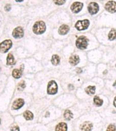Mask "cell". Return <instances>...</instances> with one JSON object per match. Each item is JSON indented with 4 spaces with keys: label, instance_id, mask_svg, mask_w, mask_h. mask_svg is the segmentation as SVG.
Segmentation results:
<instances>
[{
    "label": "cell",
    "instance_id": "11",
    "mask_svg": "<svg viewBox=\"0 0 116 131\" xmlns=\"http://www.w3.org/2000/svg\"><path fill=\"white\" fill-rule=\"evenodd\" d=\"M69 27L66 25H63L59 29L58 32L61 35H65L68 33L69 31Z\"/></svg>",
    "mask_w": 116,
    "mask_h": 131
},
{
    "label": "cell",
    "instance_id": "3",
    "mask_svg": "<svg viewBox=\"0 0 116 131\" xmlns=\"http://www.w3.org/2000/svg\"><path fill=\"white\" fill-rule=\"evenodd\" d=\"M12 46V42L10 40H7L0 44V51L1 52H7Z\"/></svg>",
    "mask_w": 116,
    "mask_h": 131
},
{
    "label": "cell",
    "instance_id": "2",
    "mask_svg": "<svg viewBox=\"0 0 116 131\" xmlns=\"http://www.w3.org/2000/svg\"><path fill=\"white\" fill-rule=\"evenodd\" d=\"M88 39L85 36H80L76 40V46L80 50L85 49L88 46Z\"/></svg>",
    "mask_w": 116,
    "mask_h": 131
},
{
    "label": "cell",
    "instance_id": "10",
    "mask_svg": "<svg viewBox=\"0 0 116 131\" xmlns=\"http://www.w3.org/2000/svg\"><path fill=\"white\" fill-rule=\"evenodd\" d=\"M24 101L22 99H18L14 101L12 108L13 110H18L23 106Z\"/></svg>",
    "mask_w": 116,
    "mask_h": 131
},
{
    "label": "cell",
    "instance_id": "29",
    "mask_svg": "<svg viewBox=\"0 0 116 131\" xmlns=\"http://www.w3.org/2000/svg\"><path fill=\"white\" fill-rule=\"evenodd\" d=\"M114 105L116 107V97L114 99Z\"/></svg>",
    "mask_w": 116,
    "mask_h": 131
},
{
    "label": "cell",
    "instance_id": "16",
    "mask_svg": "<svg viewBox=\"0 0 116 131\" xmlns=\"http://www.w3.org/2000/svg\"><path fill=\"white\" fill-rule=\"evenodd\" d=\"M55 129L56 130H66L67 129V125L64 122H61L56 126Z\"/></svg>",
    "mask_w": 116,
    "mask_h": 131
},
{
    "label": "cell",
    "instance_id": "15",
    "mask_svg": "<svg viewBox=\"0 0 116 131\" xmlns=\"http://www.w3.org/2000/svg\"><path fill=\"white\" fill-rule=\"evenodd\" d=\"M7 60V64L8 65H14L15 64V61L14 56L12 54L9 53L8 55Z\"/></svg>",
    "mask_w": 116,
    "mask_h": 131
},
{
    "label": "cell",
    "instance_id": "13",
    "mask_svg": "<svg viewBox=\"0 0 116 131\" xmlns=\"http://www.w3.org/2000/svg\"><path fill=\"white\" fill-rule=\"evenodd\" d=\"M92 125L90 122H85L82 125L81 129L83 130H91L92 129Z\"/></svg>",
    "mask_w": 116,
    "mask_h": 131
},
{
    "label": "cell",
    "instance_id": "31",
    "mask_svg": "<svg viewBox=\"0 0 116 131\" xmlns=\"http://www.w3.org/2000/svg\"><path fill=\"white\" fill-rule=\"evenodd\" d=\"M15 1L17 2H21V1H23V0H15Z\"/></svg>",
    "mask_w": 116,
    "mask_h": 131
},
{
    "label": "cell",
    "instance_id": "14",
    "mask_svg": "<svg viewBox=\"0 0 116 131\" xmlns=\"http://www.w3.org/2000/svg\"><path fill=\"white\" fill-rule=\"evenodd\" d=\"M22 69H14L12 72V76L16 79H19L21 77H22Z\"/></svg>",
    "mask_w": 116,
    "mask_h": 131
},
{
    "label": "cell",
    "instance_id": "25",
    "mask_svg": "<svg viewBox=\"0 0 116 131\" xmlns=\"http://www.w3.org/2000/svg\"><path fill=\"white\" fill-rule=\"evenodd\" d=\"M107 130H115V127L114 125H109L107 128Z\"/></svg>",
    "mask_w": 116,
    "mask_h": 131
},
{
    "label": "cell",
    "instance_id": "7",
    "mask_svg": "<svg viewBox=\"0 0 116 131\" xmlns=\"http://www.w3.org/2000/svg\"><path fill=\"white\" fill-rule=\"evenodd\" d=\"M99 7L98 4L96 3H94V2L91 3L88 7V11L91 15L96 14L99 11Z\"/></svg>",
    "mask_w": 116,
    "mask_h": 131
},
{
    "label": "cell",
    "instance_id": "20",
    "mask_svg": "<svg viewBox=\"0 0 116 131\" xmlns=\"http://www.w3.org/2000/svg\"><path fill=\"white\" fill-rule=\"evenodd\" d=\"M73 113H71L70 110H66L65 112L64 117L65 119L67 120V121H70V120L73 118Z\"/></svg>",
    "mask_w": 116,
    "mask_h": 131
},
{
    "label": "cell",
    "instance_id": "18",
    "mask_svg": "<svg viewBox=\"0 0 116 131\" xmlns=\"http://www.w3.org/2000/svg\"><path fill=\"white\" fill-rule=\"evenodd\" d=\"M95 90H96L95 86H89L85 89V92L88 94L92 95V94H94L95 92Z\"/></svg>",
    "mask_w": 116,
    "mask_h": 131
},
{
    "label": "cell",
    "instance_id": "19",
    "mask_svg": "<svg viewBox=\"0 0 116 131\" xmlns=\"http://www.w3.org/2000/svg\"><path fill=\"white\" fill-rule=\"evenodd\" d=\"M23 116L25 119L26 120H31L33 119V113L30 112V111H25L24 114H23Z\"/></svg>",
    "mask_w": 116,
    "mask_h": 131
},
{
    "label": "cell",
    "instance_id": "5",
    "mask_svg": "<svg viewBox=\"0 0 116 131\" xmlns=\"http://www.w3.org/2000/svg\"><path fill=\"white\" fill-rule=\"evenodd\" d=\"M47 92L49 94H55L58 92V85L54 81L49 82L48 85Z\"/></svg>",
    "mask_w": 116,
    "mask_h": 131
},
{
    "label": "cell",
    "instance_id": "9",
    "mask_svg": "<svg viewBox=\"0 0 116 131\" xmlns=\"http://www.w3.org/2000/svg\"><path fill=\"white\" fill-rule=\"evenodd\" d=\"M23 35H24L23 30L21 27H16L14 29L13 33H12V36L15 38H17V39H20V38L23 37Z\"/></svg>",
    "mask_w": 116,
    "mask_h": 131
},
{
    "label": "cell",
    "instance_id": "6",
    "mask_svg": "<svg viewBox=\"0 0 116 131\" xmlns=\"http://www.w3.org/2000/svg\"><path fill=\"white\" fill-rule=\"evenodd\" d=\"M105 9L110 13H114L116 12V2L110 1L105 5Z\"/></svg>",
    "mask_w": 116,
    "mask_h": 131
},
{
    "label": "cell",
    "instance_id": "21",
    "mask_svg": "<svg viewBox=\"0 0 116 131\" xmlns=\"http://www.w3.org/2000/svg\"><path fill=\"white\" fill-rule=\"evenodd\" d=\"M108 37L110 40H113L116 39V30L115 29H111L109 34Z\"/></svg>",
    "mask_w": 116,
    "mask_h": 131
},
{
    "label": "cell",
    "instance_id": "12",
    "mask_svg": "<svg viewBox=\"0 0 116 131\" xmlns=\"http://www.w3.org/2000/svg\"><path fill=\"white\" fill-rule=\"evenodd\" d=\"M69 62L70 63L71 65H73V66H75L77 64H79V62H80V58L78 56H72L71 57H70L69 60Z\"/></svg>",
    "mask_w": 116,
    "mask_h": 131
},
{
    "label": "cell",
    "instance_id": "8",
    "mask_svg": "<svg viewBox=\"0 0 116 131\" xmlns=\"http://www.w3.org/2000/svg\"><path fill=\"white\" fill-rule=\"evenodd\" d=\"M83 7V4L80 2H75L71 6V9L73 13H79Z\"/></svg>",
    "mask_w": 116,
    "mask_h": 131
},
{
    "label": "cell",
    "instance_id": "23",
    "mask_svg": "<svg viewBox=\"0 0 116 131\" xmlns=\"http://www.w3.org/2000/svg\"><path fill=\"white\" fill-rule=\"evenodd\" d=\"M25 87H26V83H25L24 81H23L18 84V89L19 90H23L25 88Z\"/></svg>",
    "mask_w": 116,
    "mask_h": 131
},
{
    "label": "cell",
    "instance_id": "22",
    "mask_svg": "<svg viewBox=\"0 0 116 131\" xmlns=\"http://www.w3.org/2000/svg\"><path fill=\"white\" fill-rule=\"evenodd\" d=\"M94 103H95V104L98 107H100L103 104V101L102 100V99H100L99 97L98 96H95L94 99Z\"/></svg>",
    "mask_w": 116,
    "mask_h": 131
},
{
    "label": "cell",
    "instance_id": "26",
    "mask_svg": "<svg viewBox=\"0 0 116 131\" xmlns=\"http://www.w3.org/2000/svg\"><path fill=\"white\" fill-rule=\"evenodd\" d=\"M10 9H11V7H10L9 4H7V5L5 7V10H7V11H9Z\"/></svg>",
    "mask_w": 116,
    "mask_h": 131
},
{
    "label": "cell",
    "instance_id": "1",
    "mask_svg": "<svg viewBox=\"0 0 116 131\" xmlns=\"http://www.w3.org/2000/svg\"><path fill=\"white\" fill-rule=\"evenodd\" d=\"M46 30V26L45 23L43 21H38L34 25L33 30L34 33L37 35H40L45 32Z\"/></svg>",
    "mask_w": 116,
    "mask_h": 131
},
{
    "label": "cell",
    "instance_id": "34",
    "mask_svg": "<svg viewBox=\"0 0 116 131\" xmlns=\"http://www.w3.org/2000/svg\"><path fill=\"white\" fill-rule=\"evenodd\" d=\"M115 66H116V65H115Z\"/></svg>",
    "mask_w": 116,
    "mask_h": 131
},
{
    "label": "cell",
    "instance_id": "24",
    "mask_svg": "<svg viewBox=\"0 0 116 131\" xmlns=\"http://www.w3.org/2000/svg\"><path fill=\"white\" fill-rule=\"evenodd\" d=\"M54 1L55 4H56V5H61L65 3L66 0H54Z\"/></svg>",
    "mask_w": 116,
    "mask_h": 131
},
{
    "label": "cell",
    "instance_id": "28",
    "mask_svg": "<svg viewBox=\"0 0 116 131\" xmlns=\"http://www.w3.org/2000/svg\"><path fill=\"white\" fill-rule=\"evenodd\" d=\"M76 70H77L76 72H78V73H81L82 72L81 69H80V68H77Z\"/></svg>",
    "mask_w": 116,
    "mask_h": 131
},
{
    "label": "cell",
    "instance_id": "27",
    "mask_svg": "<svg viewBox=\"0 0 116 131\" xmlns=\"http://www.w3.org/2000/svg\"><path fill=\"white\" fill-rule=\"evenodd\" d=\"M11 129L12 130H19V128H18V126H15L14 128H12Z\"/></svg>",
    "mask_w": 116,
    "mask_h": 131
},
{
    "label": "cell",
    "instance_id": "30",
    "mask_svg": "<svg viewBox=\"0 0 116 131\" xmlns=\"http://www.w3.org/2000/svg\"><path fill=\"white\" fill-rule=\"evenodd\" d=\"M113 86H114V87H115V88H116V81L115 82V83H114V84H113Z\"/></svg>",
    "mask_w": 116,
    "mask_h": 131
},
{
    "label": "cell",
    "instance_id": "4",
    "mask_svg": "<svg viewBox=\"0 0 116 131\" xmlns=\"http://www.w3.org/2000/svg\"><path fill=\"white\" fill-rule=\"evenodd\" d=\"M89 25V21L87 19L83 20H79L76 23L75 27L79 30H84L86 29Z\"/></svg>",
    "mask_w": 116,
    "mask_h": 131
},
{
    "label": "cell",
    "instance_id": "17",
    "mask_svg": "<svg viewBox=\"0 0 116 131\" xmlns=\"http://www.w3.org/2000/svg\"><path fill=\"white\" fill-rule=\"evenodd\" d=\"M52 64L54 65H58L60 62V58L58 55H54L51 60Z\"/></svg>",
    "mask_w": 116,
    "mask_h": 131
},
{
    "label": "cell",
    "instance_id": "32",
    "mask_svg": "<svg viewBox=\"0 0 116 131\" xmlns=\"http://www.w3.org/2000/svg\"><path fill=\"white\" fill-rule=\"evenodd\" d=\"M0 123H1V119H0Z\"/></svg>",
    "mask_w": 116,
    "mask_h": 131
},
{
    "label": "cell",
    "instance_id": "33",
    "mask_svg": "<svg viewBox=\"0 0 116 131\" xmlns=\"http://www.w3.org/2000/svg\"><path fill=\"white\" fill-rule=\"evenodd\" d=\"M101 1H103V0H101Z\"/></svg>",
    "mask_w": 116,
    "mask_h": 131
}]
</instances>
